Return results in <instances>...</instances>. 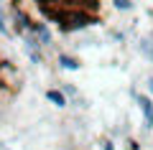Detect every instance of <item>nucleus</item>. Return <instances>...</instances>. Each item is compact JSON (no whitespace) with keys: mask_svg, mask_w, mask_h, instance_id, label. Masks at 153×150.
Returning <instances> with one entry per match:
<instances>
[{"mask_svg":"<svg viewBox=\"0 0 153 150\" xmlns=\"http://www.w3.org/2000/svg\"><path fill=\"white\" fill-rule=\"evenodd\" d=\"M107 38H112L115 43H125L128 41V31H125V28H110Z\"/></svg>","mask_w":153,"mask_h":150,"instance_id":"nucleus-11","label":"nucleus"},{"mask_svg":"<svg viewBox=\"0 0 153 150\" xmlns=\"http://www.w3.org/2000/svg\"><path fill=\"white\" fill-rule=\"evenodd\" d=\"M102 150H117L115 140H112V137H105V140H102Z\"/></svg>","mask_w":153,"mask_h":150,"instance_id":"nucleus-14","label":"nucleus"},{"mask_svg":"<svg viewBox=\"0 0 153 150\" xmlns=\"http://www.w3.org/2000/svg\"><path fill=\"white\" fill-rule=\"evenodd\" d=\"M112 8L117 13H133L135 10V0H112Z\"/></svg>","mask_w":153,"mask_h":150,"instance_id":"nucleus-10","label":"nucleus"},{"mask_svg":"<svg viewBox=\"0 0 153 150\" xmlns=\"http://www.w3.org/2000/svg\"><path fill=\"white\" fill-rule=\"evenodd\" d=\"M0 84H3V89H5L8 94L21 92L23 89V71H21V66L13 64V61L0 59Z\"/></svg>","mask_w":153,"mask_h":150,"instance_id":"nucleus-2","label":"nucleus"},{"mask_svg":"<svg viewBox=\"0 0 153 150\" xmlns=\"http://www.w3.org/2000/svg\"><path fill=\"white\" fill-rule=\"evenodd\" d=\"M56 69L59 71H79L82 69V61L74 51H59L56 54Z\"/></svg>","mask_w":153,"mask_h":150,"instance_id":"nucleus-4","label":"nucleus"},{"mask_svg":"<svg viewBox=\"0 0 153 150\" xmlns=\"http://www.w3.org/2000/svg\"><path fill=\"white\" fill-rule=\"evenodd\" d=\"M135 48H138V54H140L143 59L153 66V33L140 36V38H138V43H135Z\"/></svg>","mask_w":153,"mask_h":150,"instance_id":"nucleus-7","label":"nucleus"},{"mask_svg":"<svg viewBox=\"0 0 153 150\" xmlns=\"http://www.w3.org/2000/svg\"><path fill=\"white\" fill-rule=\"evenodd\" d=\"M128 94H130V99L138 104V109L143 115V132L151 135L153 132V97L146 94V92H138V86H130Z\"/></svg>","mask_w":153,"mask_h":150,"instance_id":"nucleus-3","label":"nucleus"},{"mask_svg":"<svg viewBox=\"0 0 153 150\" xmlns=\"http://www.w3.org/2000/svg\"><path fill=\"white\" fill-rule=\"evenodd\" d=\"M143 86H146V94L153 97V74H146V76H143Z\"/></svg>","mask_w":153,"mask_h":150,"instance_id":"nucleus-13","label":"nucleus"},{"mask_svg":"<svg viewBox=\"0 0 153 150\" xmlns=\"http://www.w3.org/2000/svg\"><path fill=\"white\" fill-rule=\"evenodd\" d=\"M33 33H36V38L41 41V46H44L46 51L54 48V33H51V28H49L46 21H36L33 23Z\"/></svg>","mask_w":153,"mask_h":150,"instance_id":"nucleus-5","label":"nucleus"},{"mask_svg":"<svg viewBox=\"0 0 153 150\" xmlns=\"http://www.w3.org/2000/svg\"><path fill=\"white\" fill-rule=\"evenodd\" d=\"M69 109H74V112H87V109H89V99L84 94L74 97V99L69 102Z\"/></svg>","mask_w":153,"mask_h":150,"instance_id":"nucleus-8","label":"nucleus"},{"mask_svg":"<svg viewBox=\"0 0 153 150\" xmlns=\"http://www.w3.org/2000/svg\"><path fill=\"white\" fill-rule=\"evenodd\" d=\"M123 145H125V150H143V143L138 137H133V135H128V137L123 140Z\"/></svg>","mask_w":153,"mask_h":150,"instance_id":"nucleus-12","label":"nucleus"},{"mask_svg":"<svg viewBox=\"0 0 153 150\" xmlns=\"http://www.w3.org/2000/svg\"><path fill=\"white\" fill-rule=\"evenodd\" d=\"M0 120H3V115H0Z\"/></svg>","mask_w":153,"mask_h":150,"instance_id":"nucleus-17","label":"nucleus"},{"mask_svg":"<svg viewBox=\"0 0 153 150\" xmlns=\"http://www.w3.org/2000/svg\"><path fill=\"white\" fill-rule=\"evenodd\" d=\"M59 89L66 94V99H69V102L74 99V97H79V94H82V92H79V86H76V84H71V81H59Z\"/></svg>","mask_w":153,"mask_h":150,"instance_id":"nucleus-9","label":"nucleus"},{"mask_svg":"<svg viewBox=\"0 0 153 150\" xmlns=\"http://www.w3.org/2000/svg\"><path fill=\"white\" fill-rule=\"evenodd\" d=\"M56 23L61 26L64 33H79V31H84V28L92 26L94 18L89 16V10H64Z\"/></svg>","mask_w":153,"mask_h":150,"instance_id":"nucleus-1","label":"nucleus"},{"mask_svg":"<svg viewBox=\"0 0 153 150\" xmlns=\"http://www.w3.org/2000/svg\"><path fill=\"white\" fill-rule=\"evenodd\" d=\"M44 97H46V102L54 104L56 109H66V107H69V99H66V94L59 89V86H49V89H44Z\"/></svg>","mask_w":153,"mask_h":150,"instance_id":"nucleus-6","label":"nucleus"},{"mask_svg":"<svg viewBox=\"0 0 153 150\" xmlns=\"http://www.w3.org/2000/svg\"><path fill=\"white\" fill-rule=\"evenodd\" d=\"M0 94H8V92H5V89H3V84H0Z\"/></svg>","mask_w":153,"mask_h":150,"instance_id":"nucleus-15","label":"nucleus"},{"mask_svg":"<svg viewBox=\"0 0 153 150\" xmlns=\"http://www.w3.org/2000/svg\"><path fill=\"white\" fill-rule=\"evenodd\" d=\"M36 3H51V0H36Z\"/></svg>","mask_w":153,"mask_h":150,"instance_id":"nucleus-16","label":"nucleus"}]
</instances>
